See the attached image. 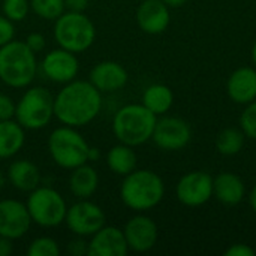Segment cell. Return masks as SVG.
<instances>
[{
	"instance_id": "cell-15",
	"label": "cell",
	"mask_w": 256,
	"mask_h": 256,
	"mask_svg": "<svg viewBox=\"0 0 256 256\" xmlns=\"http://www.w3.org/2000/svg\"><path fill=\"white\" fill-rule=\"evenodd\" d=\"M88 81L100 93H114L122 90L128 84L129 74L118 62L102 60L92 68L88 74Z\"/></svg>"
},
{
	"instance_id": "cell-1",
	"label": "cell",
	"mask_w": 256,
	"mask_h": 256,
	"mask_svg": "<svg viewBox=\"0 0 256 256\" xmlns=\"http://www.w3.org/2000/svg\"><path fill=\"white\" fill-rule=\"evenodd\" d=\"M102 110V93L84 80L63 84L54 96V117L64 126L82 128L92 123Z\"/></svg>"
},
{
	"instance_id": "cell-32",
	"label": "cell",
	"mask_w": 256,
	"mask_h": 256,
	"mask_svg": "<svg viewBox=\"0 0 256 256\" xmlns=\"http://www.w3.org/2000/svg\"><path fill=\"white\" fill-rule=\"evenodd\" d=\"M68 254L72 256H82L88 255V242H86L84 237H78L70 240L66 246Z\"/></svg>"
},
{
	"instance_id": "cell-37",
	"label": "cell",
	"mask_w": 256,
	"mask_h": 256,
	"mask_svg": "<svg viewBox=\"0 0 256 256\" xmlns=\"http://www.w3.org/2000/svg\"><path fill=\"white\" fill-rule=\"evenodd\" d=\"M99 158H100V150L90 146V148H88V162H96Z\"/></svg>"
},
{
	"instance_id": "cell-18",
	"label": "cell",
	"mask_w": 256,
	"mask_h": 256,
	"mask_svg": "<svg viewBox=\"0 0 256 256\" xmlns=\"http://www.w3.org/2000/svg\"><path fill=\"white\" fill-rule=\"evenodd\" d=\"M226 93L234 104L248 105L256 99V69L243 66L236 69L226 81Z\"/></svg>"
},
{
	"instance_id": "cell-21",
	"label": "cell",
	"mask_w": 256,
	"mask_h": 256,
	"mask_svg": "<svg viewBox=\"0 0 256 256\" xmlns=\"http://www.w3.org/2000/svg\"><path fill=\"white\" fill-rule=\"evenodd\" d=\"M68 186L76 200H90L99 188V174L88 162L82 164L70 170Z\"/></svg>"
},
{
	"instance_id": "cell-31",
	"label": "cell",
	"mask_w": 256,
	"mask_h": 256,
	"mask_svg": "<svg viewBox=\"0 0 256 256\" xmlns=\"http://www.w3.org/2000/svg\"><path fill=\"white\" fill-rule=\"evenodd\" d=\"M24 44L30 48V51H33L34 54H39L46 48V38L39 32H32L27 34Z\"/></svg>"
},
{
	"instance_id": "cell-41",
	"label": "cell",
	"mask_w": 256,
	"mask_h": 256,
	"mask_svg": "<svg viewBox=\"0 0 256 256\" xmlns=\"http://www.w3.org/2000/svg\"><path fill=\"white\" fill-rule=\"evenodd\" d=\"M250 57H252V62H254V64L256 66V42L254 44V46H252V51H250Z\"/></svg>"
},
{
	"instance_id": "cell-14",
	"label": "cell",
	"mask_w": 256,
	"mask_h": 256,
	"mask_svg": "<svg viewBox=\"0 0 256 256\" xmlns=\"http://www.w3.org/2000/svg\"><path fill=\"white\" fill-rule=\"evenodd\" d=\"M123 232L129 250L136 254H146L152 250L156 246L159 237L156 222L142 213H138L136 216L130 218L126 222Z\"/></svg>"
},
{
	"instance_id": "cell-11",
	"label": "cell",
	"mask_w": 256,
	"mask_h": 256,
	"mask_svg": "<svg viewBox=\"0 0 256 256\" xmlns=\"http://www.w3.org/2000/svg\"><path fill=\"white\" fill-rule=\"evenodd\" d=\"M176 195L186 207H201L213 198V177L206 171H190L177 182Z\"/></svg>"
},
{
	"instance_id": "cell-22",
	"label": "cell",
	"mask_w": 256,
	"mask_h": 256,
	"mask_svg": "<svg viewBox=\"0 0 256 256\" xmlns=\"http://www.w3.org/2000/svg\"><path fill=\"white\" fill-rule=\"evenodd\" d=\"M26 142V129L15 120L0 122V159H12Z\"/></svg>"
},
{
	"instance_id": "cell-30",
	"label": "cell",
	"mask_w": 256,
	"mask_h": 256,
	"mask_svg": "<svg viewBox=\"0 0 256 256\" xmlns=\"http://www.w3.org/2000/svg\"><path fill=\"white\" fill-rule=\"evenodd\" d=\"M15 22H12L4 15H0V46L9 44L15 38Z\"/></svg>"
},
{
	"instance_id": "cell-4",
	"label": "cell",
	"mask_w": 256,
	"mask_h": 256,
	"mask_svg": "<svg viewBox=\"0 0 256 256\" xmlns=\"http://www.w3.org/2000/svg\"><path fill=\"white\" fill-rule=\"evenodd\" d=\"M158 116L142 104H128L112 117V134L118 142L138 147L152 140Z\"/></svg>"
},
{
	"instance_id": "cell-28",
	"label": "cell",
	"mask_w": 256,
	"mask_h": 256,
	"mask_svg": "<svg viewBox=\"0 0 256 256\" xmlns=\"http://www.w3.org/2000/svg\"><path fill=\"white\" fill-rule=\"evenodd\" d=\"M30 10V0H3L2 12L12 22H20L26 20Z\"/></svg>"
},
{
	"instance_id": "cell-40",
	"label": "cell",
	"mask_w": 256,
	"mask_h": 256,
	"mask_svg": "<svg viewBox=\"0 0 256 256\" xmlns=\"http://www.w3.org/2000/svg\"><path fill=\"white\" fill-rule=\"evenodd\" d=\"M8 183V178H6V174L0 170V190L4 188V184Z\"/></svg>"
},
{
	"instance_id": "cell-36",
	"label": "cell",
	"mask_w": 256,
	"mask_h": 256,
	"mask_svg": "<svg viewBox=\"0 0 256 256\" xmlns=\"http://www.w3.org/2000/svg\"><path fill=\"white\" fill-rule=\"evenodd\" d=\"M14 254V240L0 236V256H10Z\"/></svg>"
},
{
	"instance_id": "cell-23",
	"label": "cell",
	"mask_w": 256,
	"mask_h": 256,
	"mask_svg": "<svg viewBox=\"0 0 256 256\" xmlns=\"http://www.w3.org/2000/svg\"><path fill=\"white\" fill-rule=\"evenodd\" d=\"M141 104L154 116H165L174 105V93L165 84H152L144 90Z\"/></svg>"
},
{
	"instance_id": "cell-12",
	"label": "cell",
	"mask_w": 256,
	"mask_h": 256,
	"mask_svg": "<svg viewBox=\"0 0 256 256\" xmlns=\"http://www.w3.org/2000/svg\"><path fill=\"white\" fill-rule=\"evenodd\" d=\"M39 69L51 82L68 84L78 76L80 62L76 54L58 46L57 50H51L44 56L42 62L39 63Z\"/></svg>"
},
{
	"instance_id": "cell-8",
	"label": "cell",
	"mask_w": 256,
	"mask_h": 256,
	"mask_svg": "<svg viewBox=\"0 0 256 256\" xmlns=\"http://www.w3.org/2000/svg\"><path fill=\"white\" fill-rule=\"evenodd\" d=\"M26 206L32 222L40 228H57L64 224L69 207L62 194L50 186H38L28 192Z\"/></svg>"
},
{
	"instance_id": "cell-16",
	"label": "cell",
	"mask_w": 256,
	"mask_h": 256,
	"mask_svg": "<svg viewBox=\"0 0 256 256\" xmlns=\"http://www.w3.org/2000/svg\"><path fill=\"white\" fill-rule=\"evenodd\" d=\"M128 254L129 248L124 232L117 226L104 225L90 237L88 256H126Z\"/></svg>"
},
{
	"instance_id": "cell-27",
	"label": "cell",
	"mask_w": 256,
	"mask_h": 256,
	"mask_svg": "<svg viewBox=\"0 0 256 256\" xmlns=\"http://www.w3.org/2000/svg\"><path fill=\"white\" fill-rule=\"evenodd\" d=\"M60 255V246L58 243L51 237H38L34 238L28 248L27 256H58Z\"/></svg>"
},
{
	"instance_id": "cell-10",
	"label": "cell",
	"mask_w": 256,
	"mask_h": 256,
	"mask_svg": "<svg viewBox=\"0 0 256 256\" xmlns=\"http://www.w3.org/2000/svg\"><path fill=\"white\" fill-rule=\"evenodd\" d=\"M152 140L160 150L178 152L190 142L192 129L189 123L180 117L162 116L156 122Z\"/></svg>"
},
{
	"instance_id": "cell-42",
	"label": "cell",
	"mask_w": 256,
	"mask_h": 256,
	"mask_svg": "<svg viewBox=\"0 0 256 256\" xmlns=\"http://www.w3.org/2000/svg\"><path fill=\"white\" fill-rule=\"evenodd\" d=\"M140 2H141V0H140Z\"/></svg>"
},
{
	"instance_id": "cell-17",
	"label": "cell",
	"mask_w": 256,
	"mask_h": 256,
	"mask_svg": "<svg viewBox=\"0 0 256 256\" xmlns=\"http://www.w3.org/2000/svg\"><path fill=\"white\" fill-rule=\"evenodd\" d=\"M171 22L170 8L162 0H141L136 9V24L147 34L164 33Z\"/></svg>"
},
{
	"instance_id": "cell-2",
	"label": "cell",
	"mask_w": 256,
	"mask_h": 256,
	"mask_svg": "<svg viewBox=\"0 0 256 256\" xmlns=\"http://www.w3.org/2000/svg\"><path fill=\"white\" fill-rule=\"evenodd\" d=\"M165 196L162 177L152 170H134L123 177L120 184L122 202L136 213H146L158 207Z\"/></svg>"
},
{
	"instance_id": "cell-38",
	"label": "cell",
	"mask_w": 256,
	"mask_h": 256,
	"mask_svg": "<svg viewBox=\"0 0 256 256\" xmlns=\"http://www.w3.org/2000/svg\"><path fill=\"white\" fill-rule=\"evenodd\" d=\"M162 2H164L170 9H171V8H174V9H176V8H182L183 4L188 3V0H162Z\"/></svg>"
},
{
	"instance_id": "cell-35",
	"label": "cell",
	"mask_w": 256,
	"mask_h": 256,
	"mask_svg": "<svg viewBox=\"0 0 256 256\" xmlns=\"http://www.w3.org/2000/svg\"><path fill=\"white\" fill-rule=\"evenodd\" d=\"M88 0H64L66 10H75V12H84L87 8Z\"/></svg>"
},
{
	"instance_id": "cell-9",
	"label": "cell",
	"mask_w": 256,
	"mask_h": 256,
	"mask_svg": "<svg viewBox=\"0 0 256 256\" xmlns=\"http://www.w3.org/2000/svg\"><path fill=\"white\" fill-rule=\"evenodd\" d=\"M64 224L75 237L88 238L106 225V216L100 206L90 200H78L75 204L68 207Z\"/></svg>"
},
{
	"instance_id": "cell-7",
	"label": "cell",
	"mask_w": 256,
	"mask_h": 256,
	"mask_svg": "<svg viewBox=\"0 0 256 256\" xmlns=\"http://www.w3.org/2000/svg\"><path fill=\"white\" fill-rule=\"evenodd\" d=\"M54 117V96L45 87H30L15 104L14 118L26 130H40Z\"/></svg>"
},
{
	"instance_id": "cell-29",
	"label": "cell",
	"mask_w": 256,
	"mask_h": 256,
	"mask_svg": "<svg viewBox=\"0 0 256 256\" xmlns=\"http://www.w3.org/2000/svg\"><path fill=\"white\" fill-rule=\"evenodd\" d=\"M240 129L244 132L246 138L256 141V99L244 105V110L240 116Z\"/></svg>"
},
{
	"instance_id": "cell-20",
	"label": "cell",
	"mask_w": 256,
	"mask_h": 256,
	"mask_svg": "<svg viewBox=\"0 0 256 256\" xmlns=\"http://www.w3.org/2000/svg\"><path fill=\"white\" fill-rule=\"evenodd\" d=\"M246 196L244 182L234 172H220L213 177V198L224 206H238Z\"/></svg>"
},
{
	"instance_id": "cell-33",
	"label": "cell",
	"mask_w": 256,
	"mask_h": 256,
	"mask_svg": "<svg viewBox=\"0 0 256 256\" xmlns=\"http://www.w3.org/2000/svg\"><path fill=\"white\" fill-rule=\"evenodd\" d=\"M15 116V102L8 96L0 93V122L14 118Z\"/></svg>"
},
{
	"instance_id": "cell-34",
	"label": "cell",
	"mask_w": 256,
	"mask_h": 256,
	"mask_svg": "<svg viewBox=\"0 0 256 256\" xmlns=\"http://www.w3.org/2000/svg\"><path fill=\"white\" fill-rule=\"evenodd\" d=\"M255 249H252L249 244L244 243H236L231 244L226 250H225V256H255Z\"/></svg>"
},
{
	"instance_id": "cell-6",
	"label": "cell",
	"mask_w": 256,
	"mask_h": 256,
	"mask_svg": "<svg viewBox=\"0 0 256 256\" xmlns=\"http://www.w3.org/2000/svg\"><path fill=\"white\" fill-rule=\"evenodd\" d=\"M46 147L52 162L63 170L70 171L88 162L90 144L76 128L64 124L56 128L48 136Z\"/></svg>"
},
{
	"instance_id": "cell-39",
	"label": "cell",
	"mask_w": 256,
	"mask_h": 256,
	"mask_svg": "<svg viewBox=\"0 0 256 256\" xmlns=\"http://www.w3.org/2000/svg\"><path fill=\"white\" fill-rule=\"evenodd\" d=\"M249 204H250V208L254 210V213L256 214V184L252 188V190L249 194Z\"/></svg>"
},
{
	"instance_id": "cell-25",
	"label": "cell",
	"mask_w": 256,
	"mask_h": 256,
	"mask_svg": "<svg viewBox=\"0 0 256 256\" xmlns=\"http://www.w3.org/2000/svg\"><path fill=\"white\" fill-rule=\"evenodd\" d=\"M246 142V135L238 128H226L219 132L216 138V150L224 156L238 154Z\"/></svg>"
},
{
	"instance_id": "cell-5",
	"label": "cell",
	"mask_w": 256,
	"mask_h": 256,
	"mask_svg": "<svg viewBox=\"0 0 256 256\" xmlns=\"http://www.w3.org/2000/svg\"><path fill=\"white\" fill-rule=\"evenodd\" d=\"M56 44L74 54L87 51L96 40V27L84 12L64 10L54 21Z\"/></svg>"
},
{
	"instance_id": "cell-13",
	"label": "cell",
	"mask_w": 256,
	"mask_h": 256,
	"mask_svg": "<svg viewBox=\"0 0 256 256\" xmlns=\"http://www.w3.org/2000/svg\"><path fill=\"white\" fill-rule=\"evenodd\" d=\"M32 219L27 210V206L18 200H0V236L10 238V240H20L22 238L30 226Z\"/></svg>"
},
{
	"instance_id": "cell-24",
	"label": "cell",
	"mask_w": 256,
	"mask_h": 256,
	"mask_svg": "<svg viewBox=\"0 0 256 256\" xmlns=\"http://www.w3.org/2000/svg\"><path fill=\"white\" fill-rule=\"evenodd\" d=\"M106 165L116 176L124 177L130 174L134 170H136L138 165V158L134 147L126 146L123 142L116 144L110 148L106 154Z\"/></svg>"
},
{
	"instance_id": "cell-26",
	"label": "cell",
	"mask_w": 256,
	"mask_h": 256,
	"mask_svg": "<svg viewBox=\"0 0 256 256\" xmlns=\"http://www.w3.org/2000/svg\"><path fill=\"white\" fill-rule=\"evenodd\" d=\"M30 9L42 20L56 21L66 10V6L64 0H30Z\"/></svg>"
},
{
	"instance_id": "cell-3",
	"label": "cell",
	"mask_w": 256,
	"mask_h": 256,
	"mask_svg": "<svg viewBox=\"0 0 256 256\" xmlns=\"http://www.w3.org/2000/svg\"><path fill=\"white\" fill-rule=\"evenodd\" d=\"M36 54L24 40H10L0 46V81L10 88H27L36 78Z\"/></svg>"
},
{
	"instance_id": "cell-19",
	"label": "cell",
	"mask_w": 256,
	"mask_h": 256,
	"mask_svg": "<svg viewBox=\"0 0 256 256\" xmlns=\"http://www.w3.org/2000/svg\"><path fill=\"white\" fill-rule=\"evenodd\" d=\"M8 183L20 192H32L40 186L42 174L36 164L28 159L14 160L6 171Z\"/></svg>"
}]
</instances>
